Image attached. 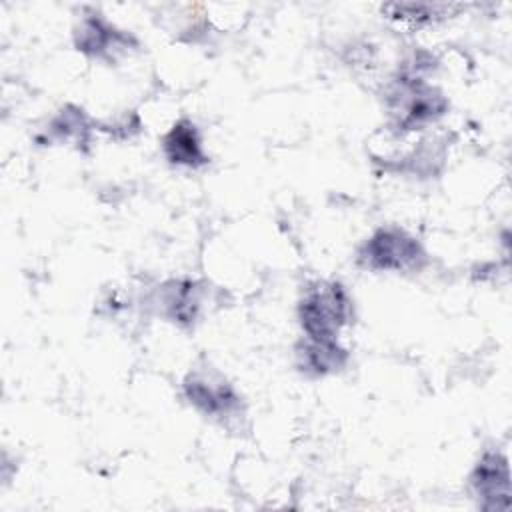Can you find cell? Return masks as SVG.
Masks as SVG:
<instances>
[{"mask_svg":"<svg viewBox=\"0 0 512 512\" xmlns=\"http://www.w3.org/2000/svg\"><path fill=\"white\" fill-rule=\"evenodd\" d=\"M358 262L370 270H418L426 254L416 238L400 228H380L358 252Z\"/></svg>","mask_w":512,"mask_h":512,"instance_id":"cell-2","label":"cell"},{"mask_svg":"<svg viewBox=\"0 0 512 512\" xmlns=\"http://www.w3.org/2000/svg\"><path fill=\"white\" fill-rule=\"evenodd\" d=\"M300 368L312 374H328L346 362V350L338 346V342H322L306 338L302 348L298 350Z\"/></svg>","mask_w":512,"mask_h":512,"instance_id":"cell-6","label":"cell"},{"mask_svg":"<svg viewBox=\"0 0 512 512\" xmlns=\"http://www.w3.org/2000/svg\"><path fill=\"white\" fill-rule=\"evenodd\" d=\"M162 148L166 158L172 164L190 166V168H198L206 164V156L200 144V134L190 120L176 122L170 128V132L162 138Z\"/></svg>","mask_w":512,"mask_h":512,"instance_id":"cell-5","label":"cell"},{"mask_svg":"<svg viewBox=\"0 0 512 512\" xmlns=\"http://www.w3.org/2000/svg\"><path fill=\"white\" fill-rule=\"evenodd\" d=\"M122 36L118 32H114L112 26H108L104 20L100 18H88L84 20L82 28H80V38L76 40L78 50L94 54V56H104V52H108L110 42L114 46L120 48Z\"/></svg>","mask_w":512,"mask_h":512,"instance_id":"cell-8","label":"cell"},{"mask_svg":"<svg viewBox=\"0 0 512 512\" xmlns=\"http://www.w3.org/2000/svg\"><path fill=\"white\" fill-rule=\"evenodd\" d=\"M164 298L162 306L168 318L174 322H190L196 316L198 302L192 294V284L190 282H168L164 286Z\"/></svg>","mask_w":512,"mask_h":512,"instance_id":"cell-7","label":"cell"},{"mask_svg":"<svg viewBox=\"0 0 512 512\" xmlns=\"http://www.w3.org/2000/svg\"><path fill=\"white\" fill-rule=\"evenodd\" d=\"M472 488L486 510H504L510 504V468L500 452H484L472 472Z\"/></svg>","mask_w":512,"mask_h":512,"instance_id":"cell-4","label":"cell"},{"mask_svg":"<svg viewBox=\"0 0 512 512\" xmlns=\"http://www.w3.org/2000/svg\"><path fill=\"white\" fill-rule=\"evenodd\" d=\"M298 316L306 338L336 342L340 330L350 322L352 302L338 282H314L304 290Z\"/></svg>","mask_w":512,"mask_h":512,"instance_id":"cell-1","label":"cell"},{"mask_svg":"<svg viewBox=\"0 0 512 512\" xmlns=\"http://www.w3.org/2000/svg\"><path fill=\"white\" fill-rule=\"evenodd\" d=\"M184 392L190 404L206 416L226 418L240 408L234 388L214 372H192L184 382Z\"/></svg>","mask_w":512,"mask_h":512,"instance_id":"cell-3","label":"cell"}]
</instances>
